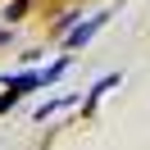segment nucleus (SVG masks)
I'll use <instances>...</instances> for the list:
<instances>
[{
  "instance_id": "nucleus-3",
  "label": "nucleus",
  "mask_w": 150,
  "mask_h": 150,
  "mask_svg": "<svg viewBox=\"0 0 150 150\" xmlns=\"http://www.w3.org/2000/svg\"><path fill=\"white\" fill-rule=\"evenodd\" d=\"M114 86H118V73H105L100 82H91V86H86V96H82V100H77V105H82V109L91 114L96 105H100V96H105V91H114Z\"/></svg>"
},
{
  "instance_id": "nucleus-1",
  "label": "nucleus",
  "mask_w": 150,
  "mask_h": 150,
  "mask_svg": "<svg viewBox=\"0 0 150 150\" xmlns=\"http://www.w3.org/2000/svg\"><path fill=\"white\" fill-rule=\"evenodd\" d=\"M105 23H109V14H91V18H86V23H73V28L64 32V46H68V50H82L86 41H91L96 32L105 28Z\"/></svg>"
},
{
  "instance_id": "nucleus-6",
  "label": "nucleus",
  "mask_w": 150,
  "mask_h": 150,
  "mask_svg": "<svg viewBox=\"0 0 150 150\" xmlns=\"http://www.w3.org/2000/svg\"><path fill=\"white\" fill-rule=\"evenodd\" d=\"M23 9H28V0H14L9 9H5V18H9V23H18V18H23Z\"/></svg>"
},
{
  "instance_id": "nucleus-5",
  "label": "nucleus",
  "mask_w": 150,
  "mask_h": 150,
  "mask_svg": "<svg viewBox=\"0 0 150 150\" xmlns=\"http://www.w3.org/2000/svg\"><path fill=\"white\" fill-rule=\"evenodd\" d=\"M68 64H73V59L64 55V59H55V64H50V68H41V82L50 86V82H55V77H64V73H68Z\"/></svg>"
},
{
  "instance_id": "nucleus-4",
  "label": "nucleus",
  "mask_w": 150,
  "mask_h": 150,
  "mask_svg": "<svg viewBox=\"0 0 150 150\" xmlns=\"http://www.w3.org/2000/svg\"><path fill=\"white\" fill-rule=\"evenodd\" d=\"M77 100H82V96H55V100L37 105V118H50V114H59V109H73Z\"/></svg>"
},
{
  "instance_id": "nucleus-8",
  "label": "nucleus",
  "mask_w": 150,
  "mask_h": 150,
  "mask_svg": "<svg viewBox=\"0 0 150 150\" xmlns=\"http://www.w3.org/2000/svg\"><path fill=\"white\" fill-rule=\"evenodd\" d=\"M0 46H9V32H5V28H0Z\"/></svg>"
},
{
  "instance_id": "nucleus-7",
  "label": "nucleus",
  "mask_w": 150,
  "mask_h": 150,
  "mask_svg": "<svg viewBox=\"0 0 150 150\" xmlns=\"http://www.w3.org/2000/svg\"><path fill=\"white\" fill-rule=\"evenodd\" d=\"M14 105H18V96H14V91H5V96H0V114H9Z\"/></svg>"
},
{
  "instance_id": "nucleus-2",
  "label": "nucleus",
  "mask_w": 150,
  "mask_h": 150,
  "mask_svg": "<svg viewBox=\"0 0 150 150\" xmlns=\"http://www.w3.org/2000/svg\"><path fill=\"white\" fill-rule=\"evenodd\" d=\"M41 86H46V82H41V68H28V73H9V77H5V91H14L18 100L32 96V91H41Z\"/></svg>"
}]
</instances>
